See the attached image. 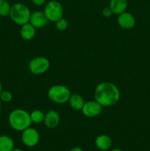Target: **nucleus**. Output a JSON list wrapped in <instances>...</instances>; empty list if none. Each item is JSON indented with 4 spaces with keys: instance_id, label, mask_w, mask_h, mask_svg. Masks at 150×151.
I'll return each instance as SVG.
<instances>
[{
    "instance_id": "obj_24",
    "label": "nucleus",
    "mask_w": 150,
    "mask_h": 151,
    "mask_svg": "<svg viewBox=\"0 0 150 151\" xmlns=\"http://www.w3.org/2000/svg\"><path fill=\"white\" fill-rule=\"evenodd\" d=\"M110 151H123V150L120 148H113V149H112Z\"/></svg>"
},
{
    "instance_id": "obj_4",
    "label": "nucleus",
    "mask_w": 150,
    "mask_h": 151,
    "mask_svg": "<svg viewBox=\"0 0 150 151\" xmlns=\"http://www.w3.org/2000/svg\"><path fill=\"white\" fill-rule=\"evenodd\" d=\"M71 94L70 89L63 85L51 86L48 90L49 99L58 104H63L69 101Z\"/></svg>"
},
{
    "instance_id": "obj_13",
    "label": "nucleus",
    "mask_w": 150,
    "mask_h": 151,
    "mask_svg": "<svg viewBox=\"0 0 150 151\" xmlns=\"http://www.w3.org/2000/svg\"><path fill=\"white\" fill-rule=\"evenodd\" d=\"M109 7L113 14L119 15L126 11L128 7V0H110Z\"/></svg>"
},
{
    "instance_id": "obj_9",
    "label": "nucleus",
    "mask_w": 150,
    "mask_h": 151,
    "mask_svg": "<svg viewBox=\"0 0 150 151\" xmlns=\"http://www.w3.org/2000/svg\"><path fill=\"white\" fill-rule=\"evenodd\" d=\"M117 22L119 26L123 29H130L135 27L136 21L135 16L132 13L125 11L118 15Z\"/></svg>"
},
{
    "instance_id": "obj_23",
    "label": "nucleus",
    "mask_w": 150,
    "mask_h": 151,
    "mask_svg": "<svg viewBox=\"0 0 150 151\" xmlns=\"http://www.w3.org/2000/svg\"><path fill=\"white\" fill-rule=\"evenodd\" d=\"M69 151H84L83 149H82L79 147H74L71 148Z\"/></svg>"
},
{
    "instance_id": "obj_5",
    "label": "nucleus",
    "mask_w": 150,
    "mask_h": 151,
    "mask_svg": "<svg viewBox=\"0 0 150 151\" xmlns=\"http://www.w3.org/2000/svg\"><path fill=\"white\" fill-rule=\"evenodd\" d=\"M44 12L48 20L53 22H56L63 16V5L55 0L47 2L44 7Z\"/></svg>"
},
{
    "instance_id": "obj_2",
    "label": "nucleus",
    "mask_w": 150,
    "mask_h": 151,
    "mask_svg": "<svg viewBox=\"0 0 150 151\" xmlns=\"http://www.w3.org/2000/svg\"><path fill=\"white\" fill-rule=\"evenodd\" d=\"M8 122L13 130L21 132L30 127L32 124L29 114L22 109H16L12 111L9 114Z\"/></svg>"
},
{
    "instance_id": "obj_6",
    "label": "nucleus",
    "mask_w": 150,
    "mask_h": 151,
    "mask_svg": "<svg viewBox=\"0 0 150 151\" xmlns=\"http://www.w3.org/2000/svg\"><path fill=\"white\" fill-rule=\"evenodd\" d=\"M29 69L33 75H41L46 72L50 66V62L46 57L39 56L32 58L29 63Z\"/></svg>"
},
{
    "instance_id": "obj_7",
    "label": "nucleus",
    "mask_w": 150,
    "mask_h": 151,
    "mask_svg": "<svg viewBox=\"0 0 150 151\" xmlns=\"http://www.w3.org/2000/svg\"><path fill=\"white\" fill-rule=\"evenodd\" d=\"M21 142L28 147H33L38 144L40 141V134L38 131L32 127L26 128L21 131Z\"/></svg>"
},
{
    "instance_id": "obj_27",
    "label": "nucleus",
    "mask_w": 150,
    "mask_h": 151,
    "mask_svg": "<svg viewBox=\"0 0 150 151\" xmlns=\"http://www.w3.org/2000/svg\"><path fill=\"white\" fill-rule=\"evenodd\" d=\"M1 103H2V102H1V100H0V110H1Z\"/></svg>"
},
{
    "instance_id": "obj_14",
    "label": "nucleus",
    "mask_w": 150,
    "mask_h": 151,
    "mask_svg": "<svg viewBox=\"0 0 150 151\" xmlns=\"http://www.w3.org/2000/svg\"><path fill=\"white\" fill-rule=\"evenodd\" d=\"M20 35L24 40L29 41L35 37V28L29 22L21 25L20 29Z\"/></svg>"
},
{
    "instance_id": "obj_15",
    "label": "nucleus",
    "mask_w": 150,
    "mask_h": 151,
    "mask_svg": "<svg viewBox=\"0 0 150 151\" xmlns=\"http://www.w3.org/2000/svg\"><path fill=\"white\" fill-rule=\"evenodd\" d=\"M69 103L71 109L75 111L81 110L85 104V101H84L82 97L77 93H74V94H71Z\"/></svg>"
},
{
    "instance_id": "obj_11",
    "label": "nucleus",
    "mask_w": 150,
    "mask_h": 151,
    "mask_svg": "<svg viewBox=\"0 0 150 151\" xmlns=\"http://www.w3.org/2000/svg\"><path fill=\"white\" fill-rule=\"evenodd\" d=\"M60 115L54 110H49L45 114L44 122L49 129H54L60 123Z\"/></svg>"
},
{
    "instance_id": "obj_12",
    "label": "nucleus",
    "mask_w": 150,
    "mask_h": 151,
    "mask_svg": "<svg viewBox=\"0 0 150 151\" xmlns=\"http://www.w3.org/2000/svg\"><path fill=\"white\" fill-rule=\"evenodd\" d=\"M112 139L107 134H100L95 139V145L101 151L109 150L112 147Z\"/></svg>"
},
{
    "instance_id": "obj_21",
    "label": "nucleus",
    "mask_w": 150,
    "mask_h": 151,
    "mask_svg": "<svg viewBox=\"0 0 150 151\" xmlns=\"http://www.w3.org/2000/svg\"><path fill=\"white\" fill-rule=\"evenodd\" d=\"M101 13H102V16H104V17L108 18L110 17V16H111V15L113 14V12H112L110 7H106L103 9L102 11H101Z\"/></svg>"
},
{
    "instance_id": "obj_3",
    "label": "nucleus",
    "mask_w": 150,
    "mask_h": 151,
    "mask_svg": "<svg viewBox=\"0 0 150 151\" xmlns=\"http://www.w3.org/2000/svg\"><path fill=\"white\" fill-rule=\"evenodd\" d=\"M31 16L29 8L23 3H15L11 5L10 15L11 20L18 25H23L28 23Z\"/></svg>"
},
{
    "instance_id": "obj_20",
    "label": "nucleus",
    "mask_w": 150,
    "mask_h": 151,
    "mask_svg": "<svg viewBox=\"0 0 150 151\" xmlns=\"http://www.w3.org/2000/svg\"><path fill=\"white\" fill-rule=\"evenodd\" d=\"M0 100L4 103H9L13 100V94L10 91L7 90H2L0 93Z\"/></svg>"
},
{
    "instance_id": "obj_17",
    "label": "nucleus",
    "mask_w": 150,
    "mask_h": 151,
    "mask_svg": "<svg viewBox=\"0 0 150 151\" xmlns=\"http://www.w3.org/2000/svg\"><path fill=\"white\" fill-rule=\"evenodd\" d=\"M30 119L32 121V123L40 124L44 122V117H45V114L39 109H35L33 110L30 114Z\"/></svg>"
},
{
    "instance_id": "obj_25",
    "label": "nucleus",
    "mask_w": 150,
    "mask_h": 151,
    "mask_svg": "<svg viewBox=\"0 0 150 151\" xmlns=\"http://www.w3.org/2000/svg\"><path fill=\"white\" fill-rule=\"evenodd\" d=\"M2 84H1V81H0V93L1 92V91H2Z\"/></svg>"
},
{
    "instance_id": "obj_22",
    "label": "nucleus",
    "mask_w": 150,
    "mask_h": 151,
    "mask_svg": "<svg viewBox=\"0 0 150 151\" xmlns=\"http://www.w3.org/2000/svg\"><path fill=\"white\" fill-rule=\"evenodd\" d=\"M32 3L36 6H42L45 4L46 0H32Z\"/></svg>"
},
{
    "instance_id": "obj_26",
    "label": "nucleus",
    "mask_w": 150,
    "mask_h": 151,
    "mask_svg": "<svg viewBox=\"0 0 150 151\" xmlns=\"http://www.w3.org/2000/svg\"><path fill=\"white\" fill-rule=\"evenodd\" d=\"M12 151H23V150L20 148H14Z\"/></svg>"
},
{
    "instance_id": "obj_8",
    "label": "nucleus",
    "mask_w": 150,
    "mask_h": 151,
    "mask_svg": "<svg viewBox=\"0 0 150 151\" xmlns=\"http://www.w3.org/2000/svg\"><path fill=\"white\" fill-rule=\"evenodd\" d=\"M102 109L103 106L96 100H90L85 103L81 111L84 116L88 118H93L99 116L102 111Z\"/></svg>"
},
{
    "instance_id": "obj_16",
    "label": "nucleus",
    "mask_w": 150,
    "mask_h": 151,
    "mask_svg": "<svg viewBox=\"0 0 150 151\" xmlns=\"http://www.w3.org/2000/svg\"><path fill=\"white\" fill-rule=\"evenodd\" d=\"M15 148L13 139L7 135H0V151H12Z\"/></svg>"
},
{
    "instance_id": "obj_19",
    "label": "nucleus",
    "mask_w": 150,
    "mask_h": 151,
    "mask_svg": "<svg viewBox=\"0 0 150 151\" xmlns=\"http://www.w3.org/2000/svg\"><path fill=\"white\" fill-rule=\"evenodd\" d=\"M55 27L58 30L60 31H64L69 27V22H68L67 19H64V18H61L59 20H57L55 22Z\"/></svg>"
},
{
    "instance_id": "obj_18",
    "label": "nucleus",
    "mask_w": 150,
    "mask_h": 151,
    "mask_svg": "<svg viewBox=\"0 0 150 151\" xmlns=\"http://www.w3.org/2000/svg\"><path fill=\"white\" fill-rule=\"evenodd\" d=\"M11 5L7 0H0V16L6 17L10 15Z\"/></svg>"
},
{
    "instance_id": "obj_10",
    "label": "nucleus",
    "mask_w": 150,
    "mask_h": 151,
    "mask_svg": "<svg viewBox=\"0 0 150 151\" xmlns=\"http://www.w3.org/2000/svg\"><path fill=\"white\" fill-rule=\"evenodd\" d=\"M48 22V19L46 18L44 11L37 10L33 13H31L29 22L35 29L43 28L47 24Z\"/></svg>"
},
{
    "instance_id": "obj_1",
    "label": "nucleus",
    "mask_w": 150,
    "mask_h": 151,
    "mask_svg": "<svg viewBox=\"0 0 150 151\" xmlns=\"http://www.w3.org/2000/svg\"><path fill=\"white\" fill-rule=\"evenodd\" d=\"M94 98L103 107H110L119 102L120 99V91L119 88L112 83H100L95 88Z\"/></svg>"
}]
</instances>
